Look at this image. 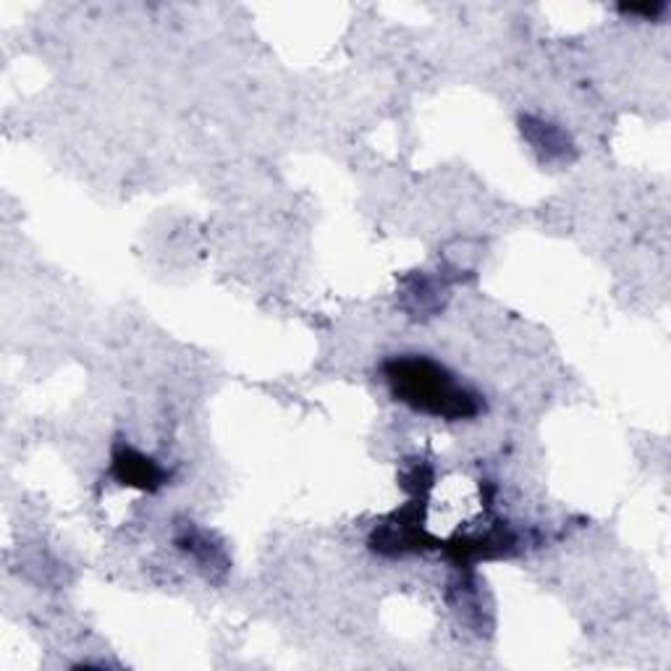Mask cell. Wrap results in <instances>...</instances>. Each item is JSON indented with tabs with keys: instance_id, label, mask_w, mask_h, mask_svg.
Instances as JSON below:
<instances>
[{
	"instance_id": "cell-1",
	"label": "cell",
	"mask_w": 671,
	"mask_h": 671,
	"mask_svg": "<svg viewBox=\"0 0 671 671\" xmlns=\"http://www.w3.org/2000/svg\"><path fill=\"white\" fill-rule=\"evenodd\" d=\"M383 375L394 399L413 407L415 413L441 417L449 422L470 420L483 413V396L430 358H417V354L394 358L383 365Z\"/></svg>"
},
{
	"instance_id": "cell-2",
	"label": "cell",
	"mask_w": 671,
	"mask_h": 671,
	"mask_svg": "<svg viewBox=\"0 0 671 671\" xmlns=\"http://www.w3.org/2000/svg\"><path fill=\"white\" fill-rule=\"evenodd\" d=\"M111 472L121 485H132V488L142 491H155L157 485H163V481H166V472H163L161 464L155 459L140 454L132 447H119L113 451Z\"/></svg>"
},
{
	"instance_id": "cell-3",
	"label": "cell",
	"mask_w": 671,
	"mask_h": 671,
	"mask_svg": "<svg viewBox=\"0 0 671 671\" xmlns=\"http://www.w3.org/2000/svg\"><path fill=\"white\" fill-rule=\"evenodd\" d=\"M519 123H522V134L527 136V142H530L532 150L543 161H566V155H572V140L559 127H553L549 121L532 119V116H525Z\"/></svg>"
},
{
	"instance_id": "cell-4",
	"label": "cell",
	"mask_w": 671,
	"mask_h": 671,
	"mask_svg": "<svg viewBox=\"0 0 671 671\" xmlns=\"http://www.w3.org/2000/svg\"><path fill=\"white\" fill-rule=\"evenodd\" d=\"M179 546L184 551H189L197 561H200L205 570H226V559H223L221 549H216V546L210 543V540L205 538L202 532L187 530L179 538Z\"/></svg>"
},
{
	"instance_id": "cell-5",
	"label": "cell",
	"mask_w": 671,
	"mask_h": 671,
	"mask_svg": "<svg viewBox=\"0 0 671 671\" xmlns=\"http://www.w3.org/2000/svg\"><path fill=\"white\" fill-rule=\"evenodd\" d=\"M667 9V3H650V6H622L625 13H642V16H659Z\"/></svg>"
}]
</instances>
